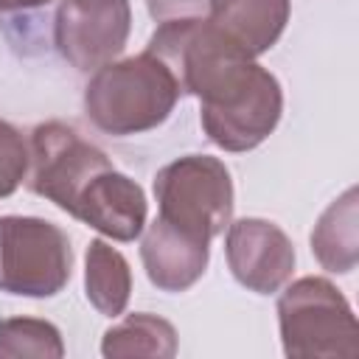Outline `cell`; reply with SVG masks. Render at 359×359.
Listing matches in <instances>:
<instances>
[{
  "instance_id": "obj_1",
  "label": "cell",
  "mask_w": 359,
  "mask_h": 359,
  "mask_svg": "<svg viewBox=\"0 0 359 359\" xmlns=\"http://www.w3.org/2000/svg\"><path fill=\"white\" fill-rule=\"evenodd\" d=\"M146 50L168 65L180 93L199 98L202 129L219 149L250 151L275 132L283 112L278 79L210 20H163Z\"/></svg>"
},
{
  "instance_id": "obj_2",
  "label": "cell",
  "mask_w": 359,
  "mask_h": 359,
  "mask_svg": "<svg viewBox=\"0 0 359 359\" xmlns=\"http://www.w3.org/2000/svg\"><path fill=\"white\" fill-rule=\"evenodd\" d=\"M180 95L168 65L143 50L95 70L84 87V112L107 135H140L160 126Z\"/></svg>"
},
{
  "instance_id": "obj_3",
  "label": "cell",
  "mask_w": 359,
  "mask_h": 359,
  "mask_svg": "<svg viewBox=\"0 0 359 359\" xmlns=\"http://www.w3.org/2000/svg\"><path fill=\"white\" fill-rule=\"evenodd\" d=\"M278 323L283 353L292 359H356L359 325L325 278H300L278 300Z\"/></svg>"
},
{
  "instance_id": "obj_4",
  "label": "cell",
  "mask_w": 359,
  "mask_h": 359,
  "mask_svg": "<svg viewBox=\"0 0 359 359\" xmlns=\"http://www.w3.org/2000/svg\"><path fill=\"white\" fill-rule=\"evenodd\" d=\"M154 196L157 219L202 241L224 233L233 216L230 171L208 154H185L163 165L154 177Z\"/></svg>"
},
{
  "instance_id": "obj_5",
  "label": "cell",
  "mask_w": 359,
  "mask_h": 359,
  "mask_svg": "<svg viewBox=\"0 0 359 359\" xmlns=\"http://www.w3.org/2000/svg\"><path fill=\"white\" fill-rule=\"evenodd\" d=\"M73 272L70 238L36 216H0V292L53 297Z\"/></svg>"
},
{
  "instance_id": "obj_6",
  "label": "cell",
  "mask_w": 359,
  "mask_h": 359,
  "mask_svg": "<svg viewBox=\"0 0 359 359\" xmlns=\"http://www.w3.org/2000/svg\"><path fill=\"white\" fill-rule=\"evenodd\" d=\"M107 165H112L109 157L62 121L39 123L31 132L28 185L65 213H73L90 180Z\"/></svg>"
},
{
  "instance_id": "obj_7",
  "label": "cell",
  "mask_w": 359,
  "mask_h": 359,
  "mask_svg": "<svg viewBox=\"0 0 359 359\" xmlns=\"http://www.w3.org/2000/svg\"><path fill=\"white\" fill-rule=\"evenodd\" d=\"M129 28V0H62L53 42L76 70H98L123 50Z\"/></svg>"
},
{
  "instance_id": "obj_8",
  "label": "cell",
  "mask_w": 359,
  "mask_h": 359,
  "mask_svg": "<svg viewBox=\"0 0 359 359\" xmlns=\"http://www.w3.org/2000/svg\"><path fill=\"white\" fill-rule=\"evenodd\" d=\"M224 252L233 278L258 294L278 292L294 269V247L289 236L266 219L230 222Z\"/></svg>"
},
{
  "instance_id": "obj_9",
  "label": "cell",
  "mask_w": 359,
  "mask_h": 359,
  "mask_svg": "<svg viewBox=\"0 0 359 359\" xmlns=\"http://www.w3.org/2000/svg\"><path fill=\"white\" fill-rule=\"evenodd\" d=\"M70 216L115 241H135L146 224V196L135 180L107 165L90 180Z\"/></svg>"
},
{
  "instance_id": "obj_10",
  "label": "cell",
  "mask_w": 359,
  "mask_h": 359,
  "mask_svg": "<svg viewBox=\"0 0 359 359\" xmlns=\"http://www.w3.org/2000/svg\"><path fill=\"white\" fill-rule=\"evenodd\" d=\"M210 255V241L194 238L163 219H154L146 227V236L140 241V258L146 266L149 280L163 292H185L191 289Z\"/></svg>"
},
{
  "instance_id": "obj_11",
  "label": "cell",
  "mask_w": 359,
  "mask_h": 359,
  "mask_svg": "<svg viewBox=\"0 0 359 359\" xmlns=\"http://www.w3.org/2000/svg\"><path fill=\"white\" fill-rule=\"evenodd\" d=\"M208 20L247 56L269 50L289 22V0H208Z\"/></svg>"
},
{
  "instance_id": "obj_12",
  "label": "cell",
  "mask_w": 359,
  "mask_h": 359,
  "mask_svg": "<svg viewBox=\"0 0 359 359\" xmlns=\"http://www.w3.org/2000/svg\"><path fill=\"white\" fill-rule=\"evenodd\" d=\"M356 199L359 191L348 188L339 199H334L314 224L311 252L328 272H351L356 266Z\"/></svg>"
},
{
  "instance_id": "obj_13",
  "label": "cell",
  "mask_w": 359,
  "mask_h": 359,
  "mask_svg": "<svg viewBox=\"0 0 359 359\" xmlns=\"http://www.w3.org/2000/svg\"><path fill=\"white\" fill-rule=\"evenodd\" d=\"M87 269H84V289H87V300L93 303L95 311H101L104 317H118L126 303H129V292H132V272H129V261L107 241L95 238L87 247V258H84Z\"/></svg>"
},
{
  "instance_id": "obj_14",
  "label": "cell",
  "mask_w": 359,
  "mask_h": 359,
  "mask_svg": "<svg viewBox=\"0 0 359 359\" xmlns=\"http://www.w3.org/2000/svg\"><path fill=\"white\" fill-rule=\"evenodd\" d=\"M101 353L107 359H126V356L171 359L177 353V331L168 320L157 314L135 311L104 334Z\"/></svg>"
},
{
  "instance_id": "obj_15",
  "label": "cell",
  "mask_w": 359,
  "mask_h": 359,
  "mask_svg": "<svg viewBox=\"0 0 359 359\" xmlns=\"http://www.w3.org/2000/svg\"><path fill=\"white\" fill-rule=\"evenodd\" d=\"M0 356H65L62 334L53 323L36 317H8L0 320Z\"/></svg>"
},
{
  "instance_id": "obj_16",
  "label": "cell",
  "mask_w": 359,
  "mask_h": 359,
  "mask_svg": "<svg viewBox=\"0 0 359 359\" xmlns=\"http://www.w3.org/2000/svg\"><path fill=\"white\" fill-rule=\"evenodd\" d=\"M28 177V146L22 135L0 121V199L11 196Z\"/></svg>"
},
{
  "instance_id": "obj_17",
  "label": "cell",
  "mask_w": 359,
  "mask_h": 359,
  "mask_svg": "<svg viewBox=\"0 0 359 359\" xmlns=\"http://www.w3.org/2000/svg\"><path fill=\"white\" fill-rule=\"evenodd\" d=\"M149 14L154 20H180V17H199L208 0H146Z\"/></svg>"
},
{
  "instance_id": "obj_18",
  "label": "cell",
  "mask_w": 359,
  "mask_h": 359,
  "mask_svg": "<svg viewBox=\"0 0 359 359\" xmlns=\"http://www.w3.org/2000/svg\"><path fill=\"white\" fill-rule=\"evenodd\" d=\"M50 0H0V11H25V8H39L48 6Z\"/></svg>"
}]
</instances>
